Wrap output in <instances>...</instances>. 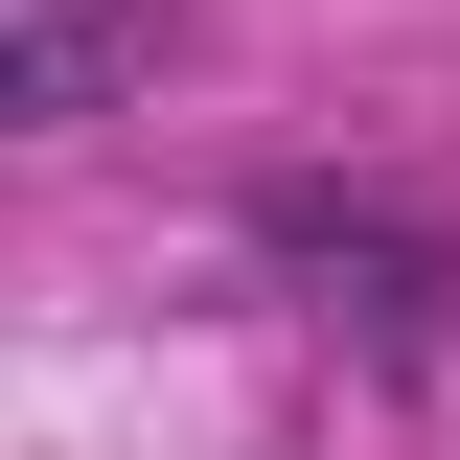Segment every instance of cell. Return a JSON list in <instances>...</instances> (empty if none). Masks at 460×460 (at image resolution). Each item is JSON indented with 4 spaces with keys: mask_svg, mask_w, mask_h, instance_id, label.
<instances>
[{
    "mask_svg": "<svg viewBox=\"0 0 460 460\" xmlns=\"http://www.w3.org/2000/svg\"><path fill=\"white\" fill-rule=\"evenodd\" d=\"M253 230H277V253H299V277H323V299H345L368 345H438V299H460V253H438V230H392V208H345V184H277Z\"/></svg>",
    "mask_w": 460,
    "mask_h": 460,
    "instance_id": "obj_1",
    "label": "cell"
},
{
    "mask_svg": "<svg viewBox=\"0 0 460 460\" xmlns=\"http://www.w3.org/2000/svg\"><path fill=\"white\" fill-rule=\"evenodd\" d=\"M162 69V0H47V23H0V115L47 138V115H93V93H138Z\"/></svg>",
    "mask_w": 460,
    "mask_h": 460,
    "instance_id": "obj_2",
    "label": "cell"
}]
</instances>
